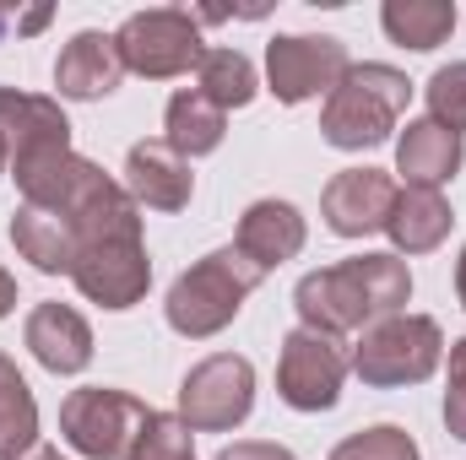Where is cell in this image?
Masks as SVG:
<instances>
[{"mask_svg":"<svg viewBox=\"0 0 466 460\" xmlns=\"http://www.w3.org/2000/svg\"><path fill=\"white\" fill-rule=\"evenodd\" d=\"M407 304H412V271L396 249H363L352 260L304 271L293 287L299 325L342 336V342L390 315H407Z\"/></svg>","mask_w":466,"mask_h":460,"instance_id":"1","label":"cell"},{"mask_svg":"<svg viewBox=\"0 0 466 460\" xmlns=\"http://www.w3.org/2000/svg\"><path fill=\"white\" fill-rule=\"evenodd\" d=\"M260 282H266V271L249 265L233 244L201 255L190 271L174 276V287H168V298H163L168 331L185 336V342H212V336H223L233 320H238L244 298H249Z\"/></svg>","mask_w":466,"mask_h":460,"instance_id":"2","label":"cell"},{"mask_svg":"<svg viewBox=\"0 0 466 460\" xmlns=\"http://www.w3.org/2000/svg\"><path fill=\"white\" fill-rule=\"evenodd\" d=\"M407 104H412L407 71H396L385 60H363L320 104V141L337 146V152H369V146L390 141V130L407 115Z\"/></svg>","mask_w":466,"mask_h":460,"instance_id":"3","label":"cell"},{"mask_svg":"<svg viewBox=\"0 0 466 460\" xmlns=\"http://www.w3.org/2000/svg\"><path fill=\"white\" fill-rule=\"evenodd\" d=\"M445 325L434 315H390L369 331H358L352 342V374L369 390H407L440 374L445 363Z\"/></svg>","mask_w":466,"mask_h":460,"instance_id":"4","label":"cell"},{"mask_svg":"<svg viewBox=\"0 0 466 460\" xmlns=\"http://www.w3.org/2000/svg\"><path fill=\"white\" fill-rule=\"evenodd\" d=\"M119 65L141 82H174L190 76L207 55L201 38V16L185 5H152V11H130L115 27Z\"/></svg>","mask_w":466,"mask_h":460,"instance_id":"5","label":"cell"},{"mask_svg":"<svg viewBox=\"0 0 466 460\" xmlns=\"http://www.w3.org/2000/svg\"><path fill=\"white\" fill-rule=\"evenodd\" d=\"M152 406L115 385H82L60 401V439L87 460H130L136 434L147 428Z\"/></svg>","mask_w":466,"mask_h":460,"instance_id":"6","label":"cell"},{"mask_svg":"<svg viewBox=\"0 0 466 460\" xmlns=\"http://www.w3.org/2000/svg\"><path fill=\"white\" fill-rule=\"evenodd\" d=\"M352 374V346L342 336L293 325L277 346V395L293 412H331Z\"/></svg>","mask_w":466,"mask_h":460,"instance_id":"7","label":"cell"},{"mask_svg":"<svg viewBox=\"0 0 466 460\" xmlns=\"http://www.w3.org/2000/svg\"><path fill=\"white\" fill-rule=\"evenodd\" d=\"M255 412V363L244 352H212L179 379V417L190 434H233Z\"/></svg>","mask_w":466,"mask_h":460,"instance_id":"8","label":"cell"},{"mask_svg":"<svg viewBox=\"0 0 466 460\" xmlns=\"http://www.w3.org/2000/svg\"><path fill=\"white\" fill-rule=\"evenodd\" d=\"M348 71V44L331 33H277L266 44V93L282 109H299L309 98H331Z\"/></svg>","mask_w":466,"mask_h":460,"instance_id":"9","label":"cell"},{"mask_svg":"<svg viewBox=\"0 0 466 460\" xmlns=\"http://www.w3.org/2000/svg\"><path fill=\"white\" fill-rule=\"evenodd\" d=\"M76 293L109 315H125L147 298L152 287V255H147V238L130 233V238H104V244H87L76 255V271H71Z\"/></svg>","mask_w":466,"mask_h":460,"instance_id":"10","label":"cell"},{"mask_svg":"<svg viewBox=\"0 0 466 460\" xmlns=\"http://www.w3.org/2000/svg\"><path fill=\"white\" fill-rule=\"evenodd\" d=\"M396 179L385 168H342L331 174V185L320 190V217L337 238H369V233H385V217L396 206Z\"/></svg>","mask_w":466,"mask_h":460,"instance_id":"11","label":"cell"},{"mask_svg":"<svg viewBox=\"0 0 466 460\" xmlns=\"http://www.w3.org/2000/svg\"><path fill=\"white\" fill-rule=\"evenodd\" d=\"M125 190H130V201L141 206V212H185L190 206V195H196V174H190V163L157 135V141H136L130 152H125V179H119Z\"/></svg>","mask_w":466,"mask_h":460,"instance_id":"12","label":"cell"},{"mask_svg":"<svg viewBox=\"0 0 466 460\" xmlns=\"http://www.w3.org/2000/svg\"><path fill=\"white\" fill-rule=\"evenodd\" d=\"M304 244H309V223H304V212L293 201H255V206H244V217L233 228V249L249 265H260L266 276L277 265L299 260Z\"/></svg>","mask_w":466,"mask_h":460,"instance_id":"13","label":"cell"},{"mask_svg":"<svg viewBox=\"0 0 466 460\" xmlns=\"http://www.w3.org/2000/svg\"><path fill=\"white\" fill-rule=\"evenodd\" d=\"M119 82H125V65H119L115 33H98V27H82L60 60H55V98H71V104H98L109 98Z\"/></svg>","mask_w":466,"mask_h":460,"instance_id":"14","label":"cell"},{"mask_svg":"<svg viewBox=\"0 0 466 460\" xmlns=\"http://www.w3.org/2000/svg\"><path fill=\"white\" fill-rule=\"evenodd\" d=\"M22 346L49 374H82L93 363V325L71 304H33L27 325H22Z\"/></svg>","mask_w":466,"mask_h":460,"instance_id":"15","label":"cell"},{"mask_svg":"<svg viewBox=\"0 0 466 460\" xmlns=\"http://www.w3.org/2000/svg\"><path fill=\"white\" fill-rule=\"evenodd\" d=\"M466 163V141L456 130L434 125V119H407V130L396 135V174L418 190H445Z\"/></svg>","mask_w":466,"mask_h":460,"instance_id":"16","label":"cell"},{"mask_svg":"<svg viewBox=\"0 0 466 460\" xmlns=\"http://www.w3.org/2000/svg\"><path fill=\"white\" fill-rule=\"evenodd\" d=\"M456 228V212L445 201V190H418V185H401L396 190V206L385 217V233L396 244V255H434Z\"/></svg>","mask_w":466,"mask_h":460,"instance_id":"17","label":"cell"},{"mask_svg":"<svg viewBox=\"0 0 466 460\" xmlns=\"http://www.w3.org/2000/svg\"><path fill=\"white\" fill-rule=\"evenodd\" d=\"M11 244H16V255H22L33 271H44V276H71V271H76V255H82L76 228H71L66 217H55V212H38V206H16V217H11Z\"/></svg>","mask_w":466,"mask_h":460,"instance_id":"18","label":"cell"},{"mask_svg":"<svg viewBox=\"0 0 466 460\" xmlns=\"http://www.w3.org/2000/svg\"><path fill=\"white\" fill-rule=\"evenodd\" d=\"M223 135H228V115H223L212 98H201L196 87H179V93L168 98V109H163V141H168L185 163L212 157V152L223 146Z\"/></svg>","mask_w":466,"mask_h":460,"instance_id":"19","label":"cell"},{"mask_svg":"<svg viewBox=\"0 0 466 460\" xmlns=\"http://www.w3.org/2000/svg\"><path fill=\"white\" fill-rule=\"evenodd\" d=\"M461 11L451 0H385L380 5V27L396 49H412V55H429L440 49L451 33H456Z\"/></svg>","mask_w":466,"mask_h":460,"instance_id":"20","label":"cell"},{"mask_svg":"<svg viewBox=\"0 0 466 460\" xmlns=\"http://www.w3.org/2000/svg\"><path fill=\"white\" fill-rule=\"evenodd\" d=\"M196 93L212 98L223 115H228V109H249L255 93H260V71H255V60H249L244 49L218 44V49H207L201 65H196Z\"/></svg>","mask_w":466,"mask_h":460,"instance_id":"21","label":"cell"},{"mask_svg":"<svg viewBox=\"0 0 466 460\" xmlns=\"http://www.w3.org/2000/svg\"><path fill=\"white\" fill-rule=\"evenodd\" d=\"M38 445V401L22 368L0 352V460H16Z\"/></svg>","mask_w":466,"mask_h":460,"instance_id":"22","label":"cell"},{"mask_svg":"<svg viewBox=\"0 0 466 460\" xmlns=\"http://www.w3.org/2000/svg\"><path fill=\"white\" fill-rule=\"evenodd\" d=\"M326 460H423V450L401 423H374V428L348 434Z\"/></svg>","mask_w":466,"mask_h":460,"instance_id":"23","label":"cell"},{"mask_svg":"<svg viewBox=\"0 0 466 460\" xmlns=\"http://www.w3.org/2000/svg\"><path fill=\"white\" fill-rule=\"evenodd\" d=\"M130 460H196V434L179 412H152L130 445Z\"/></svg>","mask_w":466,"mask_h":460,"instance_id":"24","label":"cell"},{"mask_svg":"<svg viewBox=\"0 0 466 460\" xmlns=\"http://www.w3.org/2000/svg\"><path fill=\"white\" fill-rule=\"evenodd\" d=\"M423 98H429V119L466 135V60L440 65L429 82H423Z\"/></svg>","mask_w":466,"mask_h":460,"instance_id":"25","label":"cell"},{"mask_svg":"<svg viewBox=\"0 0 466 460\" xmlns=\"http://www.w3.org/2000/svg\"><path fill=\"white\" fill-rule=\"evenodd\" d=\"M445 352H451V374H445V428H451V439L466 445V336H456Z\"/></svg>","mask_w":466,"mask_h":460,"instance_id":"26","label":"cell"},{"mask_svg":"<svg viewBox=\"0 0 466 460\" xmlns=\"http://www.w3.org/2000/svg\"><path fill=\"white\" fill-rule=\"evenodd\" d=\"M218 460H299L288 445H271V439H238V445H223Z\"/></svg>","mask_w":466,"mask_h":460,"instance_id":"27","label":"cell"},{"mask_svg":"<svg viewBox=\"0 0 466 460\" xmlns=\"http://www.w3.org/2000/svg\"><path fill=\"white\" fill-rule=\"evenodd\" d=\"M11 309H16V276H11V271L0 265V320H5Z\"/></svg>","mask_w":466,"mask_h":460,"instance_id":"28","label":"cell"},{"mask_svg":"<svg viewBox=\"0 0 466 460\" xmlns=\"http://www.w3.org/2000/svg\"><path fill=\"white\" fill-rule=\"evenodd\" d=\"M11 27H22V11H16V5H0V38H5Z\"/></svg>","mask_w":466,"mask_h":460,"instance_id":"29","label":"cell"},{"mask_svg":"<svg viewBox=\"0 0 466 460\" xmlns=\"http://www.w3.org/2000/svg\"><path fill=\"white\" fill-rule=\"evenodd\" d=\"M456 298H461V309H466V244H461V260H456Z\"/></svg>","mask_w":466,"mask_h":460,"instance_id":"30","label":"cell"},{"mask_svg":"<svg viewBox=\"0 0 466 460\" xmlns=\"http://www.w3.org/2000/svg\"><path fill=\"white\" fill-rule=\"evenodd\" d=\"M16 460H66V455H60V450H49V445H33L27 455H16Z\"/></svg>","mask_w":466,"mask_h":460,"instance_id":"31","label":"cell"}]
</instances>
